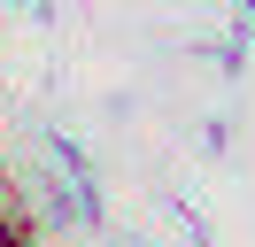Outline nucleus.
Listing matches in <instances>:
<instances>
[{
  "instance_id": "f257e3e1",
  "label": "nucleus",
  "mask_w": 255,
  "mask_h": 247,
  "mask_svg": "<svg viewBox=\"0 0 255 247\" xmlns=\"http://www.w3.org/2000/svg\"><path fill=\"white\" fill-rule=\"evenodd\" d=\"M0 247H31V232H16V240H0Z\"/></svg>"
}]
</instances>
